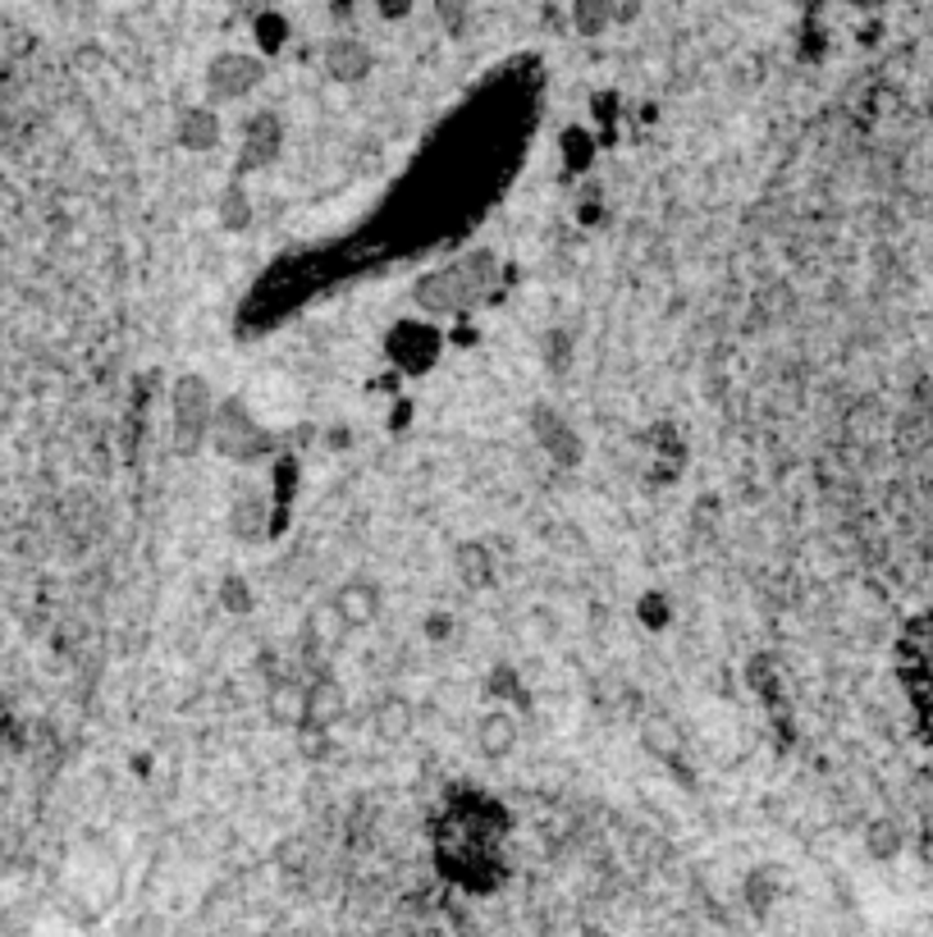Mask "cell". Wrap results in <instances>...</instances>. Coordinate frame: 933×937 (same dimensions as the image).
I'll return each instance as SVG.
<instances>
[{"label":"cell","instance_id":"5b68a950","mask_svg":"<svg viewBox=\"0 0 933 937\" xmlns=\"http://www.w3.org/2000/svg\"><path fill=\"white\" fill-rule=\"evenodd\" d=\"M215 133H220V124L211 115H183L179 120V142L183 146H211Z\"/></svg>","mask_w":933,"mask_h":937},{"label":"cell","instance_id":"ba28073f","mask_svg":"<svg viewBox=\"0 0 933 937\" xmlns=\"http://www.w3.org/2000/svg\"><path fill=\"white\" fill-rule=\"evenodd\" d=\"M463 572H471V581L485 585V581L495 577V562H490V553H485L480 544H467V549H463Z\"/></svg>","mask_w":933,"mask_h":937},{"label":"cell","instance_id":"52a82bcc","mask_svg":"<svg viewBox=\"0 0 933 937\" xmlns=\"http://www.w3.org/2000/svg\"><path fill=\"white\" fill-rule=\"evenodd\" d=\"M234 531H239L243 540H256V536H261V499H239V508H234Z\"/></svg>","mask_w":933,"mask_h":937},{"label":"cell","instance_id":"6da1fadb","mask_svg":"<svg viewBox=\"0 0 933 937\" xmlns=\"http://www.w3.org/2000/svg\"><path fill=\"white\" fill-rule=\"evenodd\" d=\"M174 421H179V444L183 448H197V439L211 430V394L202 380H179L174 389Z\"/></svg>","mask_w":933,"mask_h":937},{"label":"cell","instance_id":"277c9868","mask_svg":"<svg viewBox=\"0 0 933 937\" xmlns=\"http://www.w3.org/2000/svg\"><path fill=\"white\" fill-rule=\"evenodd\" d=\"M480 741H485V750H490V755H504V750L517 741V723L508 719V714H490L480 723Z\"/></svg>","mask_w":933,"mask_h":937},{"label":"cell","instance_id":"7a4b0ae2","mask_svg":"<svg viewBox=\"0 0 933 937\" xmlns=\"http://www.w3.org/2000/svg\"><path fill=\"white\" fill-rule=\"evenodd\" d=\"M376 609H381V594H376V585H366V581H353V585H344L339 590V599H334V618H339L344 627H362V622H371L376 618Z\"/></svg>","mask_w":933,"mask_h":937},{"label":"cell","instance_id":"8992f818","mask_svg":"<svg viewBox=\"0 0 933 937\" xmlns=\"http://www.w3.org/2000/svg\"><path fill=\"white\" fill-rule=\"evenodd\" d=\"M220 220H225L230 230H243V224L252 220V202H247L243 187H230V193L220 197Z\"/></svg>","mask_w":933,"mask_h":937},{"label":"cell","instance_id":"3957f363","mask_svg":"<svg viewBox=\"0 0 933 937\" xmlns=\"http://www.w3.org/2000/svg\"><path fill=\"white\" fill-rule=\"evenodd\" d=\"M536 435H540V444L549 448V454H558V458H572L577 454V439L568 435V426L554 417V411H540L536 417Z\"/></svg>","mask_w":933,"mask_h":937}]
</instances>
